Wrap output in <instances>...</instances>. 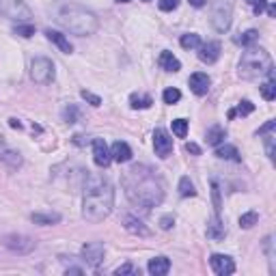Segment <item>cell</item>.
<instances>
[{
  "mask_svg": "<svg viewBox=\"0 0 276 276\" xmlns=\"http://www.w3.org/2000/svg\"><path fill=\"white\" fill-rule=\"evenodd\" d=\"M179 43L183 50H197V48L201 45V37L197 35V32H186V35H181Z\"/></svg>",
  "mask_w": 276,
  "mask_h": 276,
  "instance_id": "obj_26",
  "label": "cell"
},
{
  "mask_svg": "<svg viewBox=\"0 0 276 276\" xmlns=\"http://www.w3.org/2000/svg\"><path fill=\"white\" fill-rule=\"evenodd\" d=\"M104 255H106V248H104L102 242H86L82 246V259L93 267L104 261Z\"/></svg>",
  "mask_w": 276,
  "mask_h": 276,
  "instance_id": "obj_8",
  "label": "cell"
},
{
  "mask_svg": "<svg viewBox=\"0 0 276 276\" xmlns=\"http://www.w3.org/2000/svg\"><path fill=\"white\" fill-rule=\"evenodd\" d=\"M231 18H233V3L231 0H212V15H209V22H212L216 32L229 30Z\"/></svg>",
  "mask_w": 276,
  "mask_h": 276,
  "instance_id": "obj_5",
  "label": "cell"
},
{
  "mask_svg": "<svg viewBox=\"0 0 276 276\" xmlns=\"http://www.w3.org/2000/svg\"><path fill=\"white\" fill-rule=\"evenodd\" d=\"M270 69H272V56L263 48L248 45L240 61V76L244 80H257L261 76H267Z\"/></svg>",
  "mask_w": 276,
  "mask_h": 276,
  "instance_id": "obj_4",
  "label": "cell"
},
{
  "mask_svg": "<svg viewBox=\"0 0 276 276\" xmlns=\"http://www.w3.org/2000/svg\"><path fill=\"white\" fill-rule=\"evenodd\" d=\"M45 37L50 39V41H52L54 45H59V50H61V52H65V54H71V52H74V45L69 43V39L65 37L63 32L48 28V30H45Z\"/></svg>",
  "mask_w": 276,
  "mask_h": 276,
  "instance_id": "obj_14",
  "label": "cell"
},
{
  "mask_svg": "<svg viewBox=\"0 0 276 276\" xmlns=\"http://www.w3.org/2000/svg\"><path fill=\"white\" fill-rule=\"evenodd\" d=\"M158 63H160V67L164 69V71H179L181 69V63L177 61V56L173 54V52H168V50H164L160 54V59H158Z\"/></svg>",
  "mask_w": 276,
  "mask_h": 276,
  "instance_id": "obj_17",
  "label": "cell"
},
{
  "mask_svg": "<svg viewBox=\"0 0 276 276\" xmlns=\"http://www.w3.org/2000/svg\"><path fill=\"white\" fill-rule=\"evenodd\" d=\"M112 207H115V190L110 181L102 175H86L82 218L88 222H102L110 216Z\"/></svg>",
  "mask_w": 276,
  "mask_h": 276,
  "instance_id": "obj_2",
  "label": "cell"
},
{
  "mask_svg": "<svg viewBox=\"0 0 276 276\" xmlns=\"http://www.w3.org/2000/svg\"><path fill=\"white\" fill-rule=\"evenodd\" d=\"M190 88H192V93L194 95H205L207 91H209V84H212V80H209V76L207 74H192L190 76Z\"/></svg>",
  "mask_w": 276,
  "mask_h": 276,
  "instance_id": "obj_13",
  "label": "cell"
},
{
  "mask_svg": "<svg viewBox=\"0 0 276 276\" xmlns=\"http://www.w3.org/2000/svg\"><path fill=\"white\" fill-rule=\"evenodd\" d=\"M123 188L129 203L143 209L158 207L164 201V183L156 175V170H151L145 164H134L132 168L125 170Z\"/></svg>",
  "mask_w": 276,
  "mask_h": 276,
  "instance_id": "obj_1",
  "label": "cell"
},
{
  "mask_svg": "<svg viewBox=\"0 0 276 276\" xmlns=\"http://www.w3.org/2000/svg\"><path fill=\"white\" fill-rule=\"evenodd\" d=\"M188 3H190L192 7H197V9H201V7L207 5V0H188Z\"/></svg>",
  "mask_w": 276,
  "mask_h": 276,
  "instance_id": "obj_45",
  "label": "cell"
},
{
  "mask_svg": "<svg viewBox=\"0 0 276 276\" xmlns=\"http://www.w3.org/2000/svg\"><path fill=\"white\" fill-rule=\"evenodd\" d=\"M186 151L192 153V156H201V147L197 143H186Z\"/></svg>",
  "mask_w": 276,
  "mask_h": 276,
  "instance_id": "obj_43",
  "label": "cell"
},
{
  "mask_svg": "<svg viewBox=\"0 0 276 276\" xmlns=\"http://www.w3.org/2000/svg\"><path fill=\"white\" fill-rule=\"evenodd\" d=\"M65 119H67V123H76V108L74 106H69L65 110Z\"/></svg>",
  "mask_w": 276,
  "mask_h": 276,
  "instance_id": "obj_44",
  "label": "cell"
},
{
  "mask_svg": "<svg viewBox=\"0 0 276 276\" xmlns=\"http://www.w3.org/2000/svg\"><path fill=\"white\" fill-rule=\"evenodd\" d=\"M173 224H175V218L170 216V214H166V216H162V218H160V226H162L164 231H168Z\"/></svg>",
  "mask_w": 276,
  "mask_h": 276,
  "instance_id": "obj_40",
  "label": "cell"
},
{
  "mask_svg": "<svg viewBox=\"0 0 276 276\" xmlns=\"http://www.w3.org/2000/svg\"><path fill=\"white\" fill-rule=\"evenodd\" d=\"M30 76L37 84L54 82V78H56L54 63L50 59H45V56H37V59H32V63H30Z\"/></svg>",
  "mask_w": 276,
  "mask_h": 276,
  "instance_id": "obj_6",
  "label": "cell"
},
{
  "mask_svg": "<svg viewBox=\"0 0 276 276\" xmlns=\"http://www.w3.org/2000/svg\"><path fill=\"white\" fill-rule=\"evenodd\" d=\"M216 158L220 160H231V162H240V151L238 147H233V145H218L216 147Z\"/></svg>",
  "mask_w": 276,
  "mask_h": 276,
  "instance_id": "obj_21",
  "label": "cell"
},
{
  "mask_svg": "<svg viewBox=\"0 0 276 276\" xmlns=\"http://www.w3.org/2000/svg\"><path fill=\"white\" fill-rule=\"evenodd\" d=\"M162 100H164V104H170V106H173V104H177L181 100V91H179V88L170 86V88H166V91L162 93Z\"/></svg>",
  "mask_w": 276,
  "mask_h": 276,
  "instance_id": "obj_31",
  "label": "cell"
},
{
  "mask_svg": "<svg viewBox=\"0 0 276 276\" xmlns=\"http://www.w3.org/2000/svg\"><path fill=\"white\" fill-rule=\"evenodd\" d=\"M0 160H3V162H7V164H9V166H20L22 164V158H20V153L18 151H13L11 147H7V145L3 143V141H0Z\"/></svg>",
  "mask_w": 276,
  "mask_h": 276,
  "instance_id": "obj_19",
  "label": "cell"
},
{
  "mask_svg": "<svg viewBox=\"0 0 276 276\" xmlns=\"http://www.w3.org/2000/svg\"><path fill=\"white\" fill-rule=\"evenodd\" d=\"M13 32H15V35H20V37H24V39H28V37L35 35V26H30V24H24V26H15Z\"/></svg>",
  "mask_w": 276,
  "mask_h": 276,
  "instance_id": "obj_34",
  "label": "cell"
},
{
  "mask_svg": "<svg viewBox=\"0 0 276 276\" xmlns=\"http://www.w3.org/2000/svg\"><path fill=\"white\" fill-rule=\"evenodd\" d=\"M197 50H199V59L203 63H207V65H212V63H216L218 59H220V43H218V41L201 43Z\"/></svg>",
  "mask_w": 276,
  "mask_h": 276,
  "instance_id": "obj_12",
  "label": "cell"
},
{
  "mask_svg": "<svg viewBox=\"0 0 276 276\" xmlns=\"http://www.w3.org/2000/svg\"><path fill=\"white\" fill-rule=\"evenodd\" d=\"M179 194H181V197H194V194H197L194 183L190 181V177H181V179H179Z\"/></svg>",
  "mask_w": 276,
  "mask_h": 276,
  "instance_id": "obj_29",
  "label": "cell"
},
{
  "mask_svg": "<svg viewBox=\"0 0 276 276\" xmlns=\"http://www.w3.org/2000/svg\"><path fill=\"white\" fill-rule=\"evenodd\" d=\"M259 220V214L257 212H246L240 216V226L242 229H250V226H255Z\"/></svg>",
  "mask_w": 276,
  "mask_h": 276,
  "instance_id": "obj_30",
  "label": "cell"
},
{
  "mask_svg": "<svg viewBox=\"0 0 276 276\" xmlns=\"http://www.w3.org/2000/svg\"><path fill=\"white\" fill-rule=\"evenodd\" d=\"M224 235H226L224 224L218 220V216H214L212 220L207 222V238L214 240V242H220V240H224Z\"/></svg>",
  "mask_w": 276,
  "mask_h": 276,
  "instance_id": "obj_18",
  "label": "cell"
},
{
  "mask_svg": "<svg viewBox=\"0 0 276 276\" xmlns=\"http://www.w3.org/2000/svg\"><path fill=\"white\" fill-rule=\"evenodd\" d=\"M145 3H149V0H145Z\"/></svg>",
  "mask_w": 276,
  "mask_h": 276,
  "instance_id": "obj_49",
  "label": "cell"
},
{
  "mask_svg": "<svg viewBox=\"0 0 276 276\" xmlns=\"http://www.w3.org/2000/svg\"><path fill=\"white\" fill-rule=\"evenodd\" d=\"M117 3H129V0H117Z\"/></svg>",
  "mask_w": 276,
  "mask_h": 276,
  "instance_id": "obj_48",
  "label": "cell"
},
{
  "mask_svg": "<svg viewBox=\"0 0 276 276\" xmlns=\"http://www.w3.org/2000/svg\"><path fill=\"white\" fill-rule=\"evenodd\" d=\"M267 15H270V18H274V15H276V9H274V5H270V7H267Z\"/></svg>",
  "mask_w": 276,
  "mask_h": 276,
  "instance_id": "obj_47",
  "label": "cell"
},
{
  "mask_svg": "<svg viewBox=\"0 0 276 276\" xmlns=\"http://www.w3.org/2000/svg\"><path fill=\"white\" fill-rule=\"evenodd\" d=\"M5 246L9 250H13V253H18V255H26L35 248V242L30 238H26V235H7Z\"/></svg>",
  "mask_w": 276,
  "mask_h": 276,
  "instance_id": "obj_9",
  "label": "cell"
},
{
  "mask_svg": "<svg viewBox=\"0 0 276 276\" xmlns=\"http://www.w3.org/2000/svg\"><path fill=\"white\" fill-rule=\"evenodd\" d=\"M274 127H276V121H267V123L263 125V127H259V136H263V134H270V132H274Z\"/></svg>",
  "mask_w": 276,
  "mask_h": 276,
  "instance_id": "obj_42",
  "label": "cell"
},
{
  "mask_svg": "<svg viewBox=\"0 0 276 276\" xmlns=\"http://www.w3.org/2000/svg\"><path fill=\"white\" fill-rule=\"evenodd\" d=\"M173 134L177 138H186V134H188V121H186V119H175L173 121Z\"/></svg>",
  "mask_w": 276,
  "mask_h": 276,
  "instance_id": "obj_32",
  "label": "cell"
},
{
  "mask_svg": "<svg viewBox=\"0 0 276 276\" xmlns=\"http://www.w3.org/2000/svg\"><path fill=\"white\" fill-rule=\"evenodd\" d=\"M257 39H259V32H257L255 28H250V30H246V32H240V35H235L233 41L238 43V45L248 48V45H255Z\"/></svg>",
  "mask_w": 276,
  "mask_h": 276,
  "instance_id": "obj_23",
  "label": "cell"
},
{
  "mask_svg": "<svg viewBox=\"0 0 276 276\" xmlns=\"http://www.w3.org/2000/svg\"><path fill=\"white\" fill-rule=\"evenodd\" d=\"M110 156H112V160H115V162L123 164V162H129V160H132V149H129L127 143L117 141V143L110 147Z\"/></svg>",
  "mask_w": 276,
  "mask_h": 276,
  "instance_id": "obj_15",
  "label": "cell"
},
{
  "mask_svg": "<svg viewBox=\"0 0 276 276\" xmlns=\"http://www.w3.org/2000/svg\"><path fill=\"white\" fill-rule=\"evenodd\" d=\"M246 3L253 7V13H255V15H259V13L265 11V0H246Z\"/></svg>",
  "mask_w": 276,
  "mask_h": 276,
  "instance_id": "obj_38",
  "label": "cell"
},
{
  "mask_svg": "<svg viewBox=\"0 0 276 276\" xmlns=\"http://www.w3.org/2000/svg\"><path fill=\"white\" fill-rule=\"evenodd\" d=\"M9 125H11V127H18V129L22 127V123H20L18 119H9Z\"/></svg>",
  "mask_w": 276,
  "mask_h": 276,
  "instance_id": "obj_46",
  "label": "cell"
},
{
  "mask_svg": "<svg viewBox=\"0 0 276 276\" xmlns=\"http://www.w3.org/2000/svg\"><path fill=\"white\" fill-rule=\"evenodd\" d=\"M59 24L69 30L71 35H78V37H88V35H95L97 26V15L93 11H88L86 7H80V5H65L61 7L59 15H56Z\"/></svg>",
  "mask_w": 276,
  "mask_h": 276,
  "instance_id": "obj_3",
  "label": "cell"
},
{
  "mask_svg": "<svg viewBox=\"0 0 276 276\" xmlns=\"http://www.w3.org/2000/svg\"><path fill=\"white\" fill-rule=\"evenodd\" d=\"M115 274H117V276H121V274H138V270H136V267H134L132 263H125V265L117 267Z\"/></svg>",
  "mask_w": 276,
  "mask_h": 276,
  "instance_id": "obj_39",
  "label": "cell"
},
{
  "mask_svg": "<svg viewBox=\"0 0 276 276\" xmlns=\"http://www.w3.org/2000/svg\"><path fill=\"white\" fill-rule=\"evenodd\" d=\"M80 95H82V100L84 102H88V104H91V106H102V97H97V95H93L91 91H82V93H80Z\"/></svg>",
  "mask_w": 276,
  "mask_h": 276,
  "instance_id": "obj_35",
  "label": "cell"
},
{
  "mask_svg": "<svg viewBox=\"0 0 276 276\" xmlns=\"http://www.w3.org/2000/svg\"><path fill=\"white\" fill-rule=\"evenodd\" d=\"M212 194H214V207H216V214L220 212V188H218L216 179H212Z\"/></svg>",
  "mask_w": 276,
  "mask_h": 276,
  "instance_id": "obj_37",
  "label": "cell"
},
{
  "mask_svg": "<svg viewBox=\"0 0 276 276\" xmlns=\"http://www.w3.org/2000/svg\"><path fill=\"white\" fill-rule=\"evenodd\" d=\"M151 97L149 95H138V93H132L129 95V106L134 110H143V108H149L151 106Z\"/></svg>",
  "mask_w": 276,
  "mask_h": 276,
  "instance_id": "obj_25",
  "label": "cell"
},
{
  "mask_svg": "<svg viewBox=\"0 0 276 276\" xmlns=\"http://www.w3.org/2000/svg\"><path fill=\"white\" fill-rule=\"evenodd\" d=\"M30 220L35 224H54V222H61V216L59 214H32Z\"/></svg>",
  "mask_w": 276,
  "mask_h": 276,
  "instance_id": "obj_27",
  "label": "cell"
},
{
  "mask_svg": "<svg viewBox=\"0 0 276 276\" xmlns=\"http://www.w3.org/2000/svg\"><path fill=\"white\" fill-rule=\"evenodd\" d=\"M224 129L220 127V125H214V127H209L207 129V134H205V138H207V145H212V147H218L222 141H224Z\"/></svg>",
  "mask_w": 276,
  "mask_h": 276,
  "instance_id": "obj_24",
  "label": "cell"
},
{
  "mask_svg": "<svg viewBox=\"0 0 276 276\" xmlns=\"http://www.w3.org/2000/svg\"><path fill=\"white\" fill-rule=\"evenodd\" d=\"M158 7H160V11H175L179 7V0H160Z\"/></svg>",
  "mask_w": 276,
  "mask_h": 276,
  "instance_id": "obj_36",
  "label": "cell"
},
{
  "mask_svg": "<svg viewBox=\"0 0 276 276\" xmlns=\"http://www.w3.org/2000/svg\"><path fill=\"white\" fill-rule=\"evenodd\" d=\"M125 229L129 233H134V235H143V238H147V235H149V229H145L143 222L138 220V218H134V216H125Z\"/></svg>",
  "mask_w": 276,
  "mask_h": 276,
  "instance_id": "obj_22",
  "label": "cell"
},
{
  "mask_svg": "<svg viewBox=\"0 0 276 276\" xmlns=\"http://www.w3.org/2000/svg\"><path fill=\"white\" fill-rule=\"evenodd\" d=\"M209 263H212V270L218 276H229V274L235 272V263H233V259L229 255H212Z\"/></svg>",
  "mask_w": 276,
  "mask_h": 276,
  "instance_id": "obj_10",
  "label": "cell"
},
{
  "mask_svg": "<svg viewBox=\"0 0 276 276\" xmlns=\"http://www.w3.org/2000/svg\"><path fill=\"white\" fill-rule=\"evenodd\" d=\"M265 151H267V158L274 160V136L272 134L265 138Z\"/></svg>",
  "mask_w": 276,
  "mask_h": 276,
  "instance_id": "obj_41",
  "label": "cell"
},
{
  "mask_svg": "<svg viewBox=\"0 0 276 276\" xmlns=\"http://www.w3.org/2000/svg\"><path fill=\"white\" fill-rule=\"evenodd\" d=\"M7 13H9V18H20V13L24 20L30 18V9L22 0H9V3H7Z\"/></svg>",
  "mask_w": 276,
  "mask_h": 276,
  "instance_id": "obj_20",
  "label": "cell"
},
{
  "mask_svg": "<svg viewBox=\"0 0 276 276\" xmlns=\"http://www.w3.org/2000/svg\"><path fill=\"white\" fill-rule=\"evenodd\" d=\"M147 270H149L151 276H164L170 270V261L166 257H153L149 261V265H147Z\"/></svg>",
  "mask_w": 276,
  "mask_h": 276,
  "instance_id": "obj_16",
  "label": "cell"
},
{
  "mask_svg": "<svg viewBox=\"0 0 276 276\" xmlns=\"http://www.w3.org/2000/svg\"><path fill=\"white\" fill-rule=\"evenodd\" d=\"M153 149H156V156L158 158H168L170 151H173V138L166 129L158 127L156 132H153Z\"/></svg>",
  "mask_w": 276,
  "mask_h": 276,
  "instance_id": "obj_7",
  "label": "cell"
},
{
  "mask_svg": "<svg viewBox=\"0 0 276 276\" xmlns=\"http://www.w3.org/2000/svg\"><path fill=\"white\" fill-rule=\"evenodd\" d=\"M93 160H95V164L102 166V168H106L110 162H112V156H110L108 145L104 143L102 138H95V141H93Z\"/></svg>",
  "mask_w": 276,
  "mask_h": 276,
  "instance_id": "obj_11",
  "label": "cell"
},
{
  "mask_svg": "<svg viewBox=\"0 0 276 276\" xmlns=\"http://www.w3.org/2000/svg\"><path fill=\"white\" fill-rule=\"evenodd\" d=\"M259 91H261L263 100L272 102L274 97H276V80H267V82H263L261 86H259Z\"/></svg>",
  "mask_w": 276,
  "mask_h": 276,
  "instance_id": "obj_28",
  "label": "cell"
},
{
  "mask_svg": "<svg viewBox=\"0 0 276 276\" xmlns=\"http://www.w3.org/2000/svg\"><path fill=\"white\" fill-rule=\"evenodd\" d=\"M253 110H255V104H253V102H248V100H244V102H240V104H238V108H235L233 112H235V115L246 117V115H250Z\"/></svg>",
  "mask_w": 276,
  "mask_h": 276,
  "instance_id": "obj_33",
  "label": "cell"
}]
</instances>
